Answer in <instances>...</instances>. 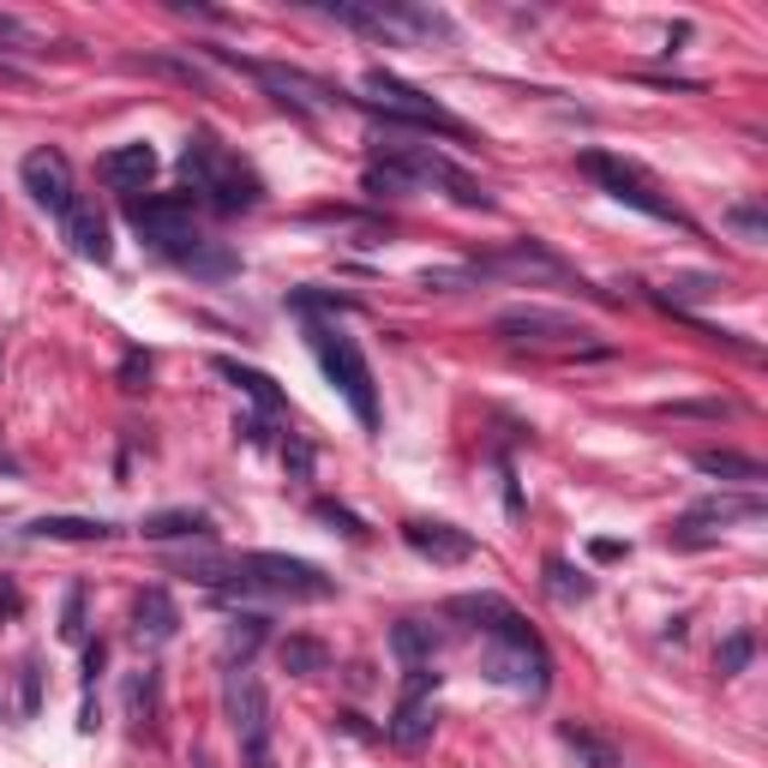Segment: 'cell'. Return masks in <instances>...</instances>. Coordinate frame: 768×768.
<instances>
[{
	"label": "cell",
	"mask_w": 768,
	"mask_h": 768,
	"mask_svg": "<svg viewBox=\"0 0 768 768\" xmlns=\"http://www.w3.org/2000/svg\"><path fill=\"white\" fill-rule=\"evenodd\" d=\"M445 613L468 618V625L486 637L481 667L493 673L498 685L523 690V697H546V685H553V655H546V643L535 637V625H528L505 595H456Z\"/></svg>",
	"instance_id": "1"
},
{
	"label": "cell",
	"mask_w": 768,
	"mask_h": 768,
	"mask_svg": "<svg viewBox=\"0 0 768 768\" xmlns=\"http://www.w3.org/2000/svg\"><path fill=\"white\" fill-rule=\"evenodd\" d=\"M223 595H264V600H331L336 583L306 558L289 553H241L229 558V583Z\"/></svg>",
	"instance_id": "2"
},
{
	"label": "cell",
	"mask_w": 768,
	"mask_h": 768,
	"mask_svg": "<svg viewBox=\"0 0 768 768\" xmlns=\"http://www.w3.org/2000/svg\"><path fill=\"white\" fill-rule=\"evenodd\" d=\"M366 91H373L378 102H361V109H373L384 127H396V132H445V139H475V132H468L463 121H456L451 109H438L433 97L421 91V84H408V79H396V72H384V67H373L366 72Z\"/></svg>",
	"instance_id": "3"
},
{
	"label": "cell",
	"mask_w": 768,
	"mask_h": 768,
	"mask_svg": "<svg viewBox=\"0 0 768 768\" xmlns=\"http://www.w3.org/2000/svg\"><path fill=\"white\" fill-rule=\"evenodd\" d=\"M306 343H313L324 378L343 391V403L354 408V421L361 426H378V391H373V366H366L361 343H354L348 331H336V324H306Z\"/></svg>",
	"instance_id": "4"
},
{
	"label": "cell",
	"mask_w": 768,
	"mask_h": 768,
	"mask_svg": "<svg viewBox=\"0 0 768 768\" xmlns=\"http://www.w3.org/2000/svg\"><path fill=\"white\" fill-rule=\"evenodd\" d=\"M576 169L588 174L607 199H618V204H630V211H643V216H655V223H673V229H690V216L678 211V204L660 192L648 174L637 169V162H625V156H607V151H583L576 156Z\"/></svg>",
	"instance_id": "5"
},
{
	"label": "cell",
	"mask_w": 768,
	"mask_h": 768,
	"mask_svg": "<svg viewBox=\"0 0 768 768\" xmlns=\"http://www.w3.org/2000/svg\"><path fill=\"white\" fill-rule=\"evenodd\" d=\"M127 223L139 241H151L156 253L186 259L199 246V223H192V199L186 192H144V199H127Z\"/></svg>",
	"instance_id": "6"
},
{
	"label": "cell",
	"mask_w": 768,
	"mask_h": 768,
	"mask_svg": "<svg viewBox=\"0 0 768 768\" xmlns=\"http://www.w3.org/2000/svg\"><path fill=\"white\" fill-rule=\"evenodd\" d=\"M493 336H505V343H535V348H558V343H588V324L558 313V306H505V313L493 319Z\"/></svg>",
	"instance_id": "7"
},
{
	"label": "cell",
	"mask_w": 768,
	"mask_h": 768,
	"mask_svg": "<svg viewBox=\"0 0 768 768\" xmlns=\"http://www.w3.org/2000/svg\"><path fill=\"white\" fill-rule=\"evenodd\" d=\"M433 690H438V673L433 667H408V685H403V697H396L391 727H384V738H391L396 750H421L426 738H433V727H438Z\"/></svg>",
	"instance_id": "8"
},
{
	"label": "cell",
	"mask_w": 768,
	"mask_h": 768,
	"mask_svg": "<svg viewBox=\"0 0 768 768\" xmlns=\"http://www.w3.org/2000/svg\"><path fill=\"white\" fill-rule=\"evenodd\" d=\"M475 276H481V283H486V276H511V283H576L570 264L558 253H546L540 241H511L505 253L481 259ZM576 289H583V283H576Z\"/></svg>",
	"instance_id": "9"
},
{
	"label": "cell",
	"mask_w": 768,
	"mask_h": 768,
	"mask_svg": "<svg viewBox=\"0 0 768 768\" xmlns=\"http://www.w3.org/2000/svg\"><path fill=\"white\" fill-rule=\"evenodd\" d=\"M223 708H229V727H234L241 745L271 738V697H264V685H259L253 667H229L223 673Z\"/></svg>",
	"instance_id": "10"
},
{
	"label": "cell",
	"mask_w": 768,
	"mask_h": 768,
	"mask_svg": "<svg viewBox=\"0 0 768 768\" xmlns=\"http://www.w3.org/2000/svg\"><path fill=\"white\" fill-rule=\"evenodd\" d=\"M19 181H24V192H31V199H37L49 216H67L72 204H79V186H72V162H67L61 151H49V144L19 162Z\"/></svg>",
	"instance_id": "11"
},
{
	"label": "cell",
	"mask_w": 768,
	"mask_h": 768,
	"mask_svg": "<svg viewBox=\"0 0 768 768\" xmlns=\"http://www.w3.org/2000/svg\"><path fill=\"white\" fill-rule=\"evenodd\" d=\"M768 505L757 493H720V498H703V505H690L685 516H678V528H673V540H690V546H703L708 540V528H727V523H757Z\"/></svg>",
	"instance_id": "12"
},
{
	"label": "cell",
	"mask_w": 768,
	"mask_h": 768,
	"mask_svg": "<svg viewBox=\"0 0 768 768\" xmlns=\"http://www.w3.org/2000/svg\"><path fill=\"white\" fill-rule=\"evenodd\" d=\"M264 199V181L253 169H246L241 156H229L223 169H216V181L199 192V204H211L216 216H241V211H253V204Z\"/></svg>",
	"instance_id": "13"
},
{
	"label": "cell",
	"mask_w": 768,
	"mask_h": 768,
	"mask_svg": "<svg viewBox=\"0 0 768 768\" xmlns=\"http://www.w3.org/2000/svg\"><path fill=\"white\" fill-rule=\"evenodd\" d=\"M403 540L415 546L421 558H433V565H463V558H475V540H468L463 528H451V523H426V516L403 523Z\"/></svg>",
	"instance_id": "14"
},
{
	"label": "cell",
	"mask_w": 768,
	"mask_h": 768,
	"mask_svg": "<svg viewBox=\"0 0 768 768\" xmlns=\"http://www.w3.org/2000/svg\"><path fill=\"white\" fill-rule=\"evenodd\" d=\"M132 630H139V643H174V630H181V607L169 600V588H144L139 600H132Z\"/></svg>",
	"instance_id": "15"
},
{
	"label": "cell",
	"mask_w": 768,
	"mask_h": 768,
	"mask_svg": "<svg viewBox=\"0 0 768 768\" xmlns=\"http://www.w3.org/2000/svg\"><path fill=\"white\" fill-rule=\"evenodd\" d=\"M97 174H102V181H109L114 192H139V186L156 174V151H151V144H114V151L97 162Z\"/></svg>",
	"instance_id": "16"
},
{
	"label": "cell",
	"mask_w": 768,
	"mask_h": 768,
	"mask_svg": "<svg viewBox=\"0 0 768 768\" xmlns=\"http://www.w3.org/2000/svg\"><path fill=\"white\" fill-rule=\"evenodd\" d=\"M61 229H67V241H72V253L79 259H97V264H109L114 259V241H109V223L97 216V204H72V211L61 216Z\"/></svg>",
	"instance_id": "17"
},
{
	"label": "cell",
	"mask_w": 768,
	"mask_h": 768,
	"mask_svg": "<svg viewBox=\"0 0 768 768\" xmlns=\"http://www.w3.org/2000/svg\"><path fill=\"white\" fill-rule=\"evenodd\" d=\"M216 378H229V384H241L246 396L259 403V415H283V391H276V378H264L259 366H241V361H229V354H216Z\"/></svg>",
	"instance_id": "18"
},
{
	"label": "cell",
	"mask_w": 768,
	"mask_h": 768,
	"mask_svg": "<svg viewBox=\"0 0 768 768\" xmlns=\"http://www.w3.org/2000/svg\"><path fill=\"white\" fill-rule=\"evenodd\" d=\"M276 667H283L289 678H313L331 667V643H319V637H306V630H294V637L276 643Z\"/></svg>",
	"instance_id": "19"
},
{
	"label": "cell",
	"mask_w": 768,
	"mask_h": 768,
	"mask_svg": "<svg viewBox=\"0 0 768 768\" xmlns=\"http://www.w3.org/2000/svg\"><path fill=\"white\" fill-rule=\"evenodd\" d=\"M144 540H211V516L204 511H156L139 523Z\"/></svg>",
	"instance_id": "20"
},
{
	"label": "cell",
	"mask_w": 768,
	"mask_h": 768,
	"mask_svg": "<svg viewBox=\"0 0 768 768\" xmlns=\"http://www.w3.org/2000/svg\"><path fill=\"white\" fill-rule=\"evenodd\" d=\"M24 535L31 540H109L114 523H102V516H37Z\"/></svg>",
	"instance_id": "21"
},
{
	"label": "cell",
	"mask_w": 768,
	"mask_h": 768,
	"mask_svg": "<svg viewBox=\"0 0 768 768\" xmlns=\"http://www.w3.org/2000/svg\"><path fill=\"white\" fill-rule=\"evenodd\" d=\"M438 643H445V637H438L426 618H403V625L391 630V648H396V660H403V667H433Z\"/></svg>",
	"instance_id": "22"
},
{
	"label": "cell",
	"mask_w": 768,
	"mask_h": 768,
	"mask_svg": "<svg viewBox=\"0 0 768 768\" xmlns=\"http://www.w3.org/2000/svg\"><path fill=\"white\" fill-rule=\"evenodd\" d=\"M697 468L715 481H738V486H762L768 468L757 463V456H738V451H697Z\"/></svg>",
	"instance_id": "23"
},
{
	"label": "cell",
	"mask_w": 768,
	"mask_h": 768,
	"mask_svg": "<svg viewBox=\"0 0 768 768\" xmlns=\"http://www.w3.org/2000/svg\"><path fill=\"white\" fill-rule=\"evenodd\" d=\"M727 289L715 271H685V276H673L667 294H660V306H673V313H685V306H697V301H715V294Z\"/></svg>",
	"instance_id": "24"
},
{
	"label": "cell",
	"mask_w": 768,
	"mask_h": 768,
	"mask_svg": "<svg viewBox=\"0 0 768 768\" xmlns=\"http://www.w3.org/2000/svg\"><path fill=\"white\" fill-rule=\"evenodd\" d=\"M546 595H553L558 607H583V600L595 595V583L576 565H565V558H546Z\"/></svg>",
	"instance_id": "25"
},
{
	"label": "cell",
	"mask_w": 768,
	"mask_h": 768,
	"mask_svg": "<svg viewBox=\"0 0 768 768\" xmlns=\"http://www.w3.org/2000/svg\"><path fill=\"white\" fill-rule=\"evenodd\" d=\"M750 655H757V630H732V637L715 648V673L720 678H738V673L750 667Z\"/></svg>",
	"instance_id": "26"
},
{
	"label": "cell",
	"mask_w": 768,
	"mask_h": 768,
	"mask_svg": "<svg viewBox=\"0 0 768 768\" xmlns=\"http://www.w3.org/2000/svg\"><path fill=\"white\" fill-rule=\"evenodd\" d=\"M181 264H186L192 276H234V271H241V259H234L229 246H204V241L192 246V253H186Z\"/></svg>",
	"instance_id": "27"
},
{
	"label": "cell",
	"mask_w": 768,
	"mask_h": 768,
	"mask_svg": "<svg viewBox=\"0 0 768 768\" xmlns=\"http://www.w3.org/2000/svg\"><path fill=\"white\" fill-rule=\"evenodd\" d=\"M565 745H570L588 768H618V750L607 745V738H595L588 727H565Z\"/></svg>",
	"instance_id": "28"
},
{
	"label": "cell",
	"mask_w": 768,
	"mask_h": 768,
	"mask_svg": "<svg viewBox=\"0 0 768 768\" xmlns=\"http://www.w3.org/2000/svg\"><path fill=\"white\" fill-rule=\"evenodd\" d=\"M720 223H727L738 241H768V216H762V204H727V216H720Z\"/></svg>",
	"instance_id": "29"
},
{
	"label": "cell",
	"mask_w": 768,
	"mask_h": 768,
	"mask_svg": "<svg viewBox=\"0 0 768 768\" xmlns=\"http://www.w3.org/2000/svg\"><path fill=\"white\" fill-rule=\"evenodd\" d=\"M127 708H132V720H156V667H144V673H132V685H127Z\"/></svg>",
	"instance_id": "30"
},
{
	"label": "cell",
	"mask_w": 768,
	"mask_h": 768,
	"mask_svg": "<svg viewBox=\"0 0 768 768\" xmlns=\"http://www.w3.org/2000/svg\"><path fill=\"white\" fill-rule=\"evenodd\" d=\"M264 643V618H234L229 625V667H246V655Z\"/></svg>",
	"instance_id": "31"
},
{
	"label": "cell",
	"mask_w": 768,
	"mask_h": 768,
	"mask_svg": "<svg viewBox=\"0 0 768 768\" xmlns=\"http://www.w3.org/2000/svg\"><path fill=\"white\" fill-rule=\"evenodd\" d=\"M139 67L144 72H162V79H174V84H192V91H204V84H211L192 61H169V54H139Z\"/></svg>",
	"instance_id": "32"
},
{
	"label": "cell",
	"mask_w": 768,
	"mask_h": 768,
	"mask_svg": "<svg viewBox=\"0 0 768 768\" xmlns=\"http://www.w3.org/2000/svg\"><path fill=\"white\" fill-rule=\"evenodd\" d=\"M313 516H319V523H331L336 535H348V540L366 535V523H361V516H354L348 505H336V498H313Z\"/></svg>",
	"instance_id": "33"
},
{
	"label": "cell",
	"mask_w": 768,
	"mask_h": 768,
	"mask_svg": "<svg viewBox=\"0 0 768 768\" xmlns=\"http://www.w3.org/2000/svg\"><path fill=\"white\" fill-rule=\"evenodd\" d=\"M19 708H24V715H37V708H42V660L37 655H24V667H19Z\"/></svg>",
	"instance_id": "34"
},
{
	"label": "cell",
	"mask_w": 768,
	"mask_h": 768,
	"mask_svg": "<svg viewBox=\"0 0 768 768\" xmlns=\"http://www.w3.org/2000/svg\"><path fill=\"white\" fill-rule=\"evenodd\" d=\"M61 637L84 643V588H67V607H61Z\"/></svg>",
	"instance_id": "35"
},
{
	"label": "cell",
	"mask_w": 768,
	"mask_h": 768,
	"mask_svg": "<svg viewBox=\"0 0 768 768\" xmlns=\"http://www.w3.org/2000/svg\"><path fill=\"white\" fill-rule=\"evenodd\" d=\"M667 415H678V421H727L732 403H667Z\"/></svg>",
	"instance_id": "36"
},
{
	"label": "cell",
	"mask_w": 768,
	"mask_h": 768,
	"mask_svg": "<svg viewBox=\"0 0 768 768\" xmlns=\"http://www.w3.org/2000/svg\"><path fill=\"white\" fill-rule=\"evenodd\" d=\"M283 463H289L294 481H306V475H313V445H306V438H289V445H283Z\"/></svg>",
	"instance_id": "37"
},
{
	"label": "cell",
	"mask_w": 768,
	"mask_h": 768,
	"mask_svg": "<svg viewBox=\"0 0 768 768\" xmlns=\"http://www.w3.org/2000/svg\"><path fill=\"white\" fill-rule=\"evenodd\" d=\"M144 384H151V361H144V354H127L121 361V391H144Z\"/></svg>",
	"instance_id": "38"
},
{
	"label": "cell",
	"mask_w": 768,
	"mask_h": 768,
	"mask_svg": "<svg viewBox=\"0 0 768 768\" xmlns=\"http://www.w3.org/2000/svg\"><path fill=\"white\" fill-rule=\"evenodd\" d=\"M241 768H276L271 738H253V745H241Z\"/></svg>",
	"instance_id": "39"
},
{
	"label": "cell",
	"mask_w": 768,
	"mask_h": 768,
	"mask_svg": "<svg viewBox=\"0 0 768 768\" xmlns=\"http://www.w3.org/2000/svg\"><path fill=\"white\" fill-rule=\"evenodd\" d=\"M19 607H24V600H19V588H12V576H0V613L12 618V613H19Z\"/></svg>",
	"instance_id": "40"
},
{
	"label": "cell",
	"mask_w": 768,
	"mask_h": 768,
	"mask_svg": "<svg viewBox=\"0 0 768 768\" xmlns=\"http://www.w3.org/2000/svg\"><path fill=\"white\" fill-rule=\"evenodd\" d=\"M234 433H241L246 445H264V421H241V426H234Z\"/></svg>",
	"instance_id": "41"
},
{
	"label": "cell",
	"mask_w": 768,
	"mask_h": 768,
	"mask_svg": "<svg viewBox=\"0 0 768 768\" xmlns=\"http://www.w3.org/2000/svg\"><path fill=\"white\" fill-rule=\"evenodd\" d=\"M0 37H12V42H24V24L12 19V12H0Z\"/></svg>",
	"instance_id": "42"
},
{
	"label": "cell",
	"mask_w": 768,
	"mask_h": 768,
	"mask_svg": "<svg viewBox=\"0 0 768 768\" xmlns=\"http://www.w3.org/2000/svg\"><path fill=\"white\" fill-rule=\"evenodd\" d=\"M0 468H7V475H19V463H12V456H7V451H0Z\"/></svg>",
	"instance_id": "43"
},
{
	"label": "cell",
	"mask_w": 768,
	"mask_h": 768,
	"mask_svg": "<svg viewBox=\"0 0 768 768\" xmlns=\"http://www.w3.org/2000/svg\"><path fill=\"white\" fill-rule=\"evenodd\" d=\"M192 768H216V762L211 757H192Z\"/></svg>",
	"instance_id": "44"
},
{
	"label": "cell",
	"mask_w": 768,
	"mask_h": 768,
	"mask_svg": "<svg viewBox=\"0 0 768 768\" xmlns=\"http://www.w3.org/2000/svg\"><path fill=\"white\" fill-rule=\"evenodd\" d=\"M0 528H7V523H0Z\"/></svg>",
	"instance_id": "45"
}]
</instances>
